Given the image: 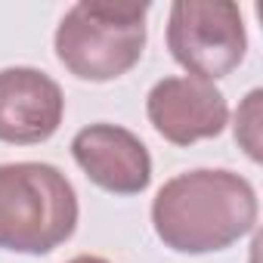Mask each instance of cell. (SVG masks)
I'll list each match as a JSON object with an SVG mask.
<instances>
[{"label":"cell","instance_id":"2","mask_svg":"<svg viewBox=\"0 0 263 263\" xmlns=\"http://www.w3.org/2000/svg\"><path fill=\"white\" fill-rule=\"evenodd\" d=\"M78 229V192L47 161L0 164V251L50 254Z\"/></svg>","mask_w":263,"mask_h":263},{"label":"cell","instance_id":"4","mask_svg":"<svg viewBox=\"0 0 263 263\" xmlns=\"http://www.w3.org/2000/svg\"><path fill=\"white\" fill-rule=\"evenodd\" d=\"M167 50L189 78L208 84L226 78L248 50L241 10L235 4L177 0L167 16Z\"/></svg>","mask_w":263,"mask_h":263},{"label":"cell","instance_id":"8","mask_svg":"<svg viewBox=\"0 0 263 263\" xmlns=\"http://www.w3.org/2000/svg\"><path fill=\"white\" fill-rule=\"evenodd\" d=\"M260 90H251L235 111V143L248 152L251 161H260V137H257V124H260Z\"/></svg>","mask_w":263,"mask_h":263},{"label":"cell","instance_id":"9","mask_svg":"<svg viewBox=\"0 0 263 263\" xmlns=\"http://www.w3.org/2000/svg\"><path fill=\"white\" fill-rule=\"evenodd\" d=\"M68 263H108L105 257H96V254H78V257H71Z\"/></svg>","mask_w":263,"mask_h":263},{"label":"cell","instance_id":"7","mask_svg":"<svg viewBox=\"0 0 263 263\" xmlns=\"http://www.w3.org/2000/svg\"><path fill=\"white\" fill-rule=\"evenodd\" d=\"M65 115L62 87L41 68H0V143L34 146L50 140Z\"/></svg>","mask_w":263,"mask_h":263},{"label":"cell","instance_id":"6","mask_svg":"<svg viewBox=\"0 0 263 263\" xmlns=\"http://www.w3.org/2000/svg\"><path fill=\"white\" fill-rule=\"evenodd\" d=\"M71 158L90 183L111 195H140L152 183V155L127 127L90 124L71 140Z\"/></svg>","mask_w":263,"mask_h":263},{"label":"cell","instance_id":"5","mask_svg":"<svg viewBox=\"0 0 263 263\" xmlns=\"http://www.w3.org/2000/svg\"><path fill=\"white\" fill-rule=\"evenodd\" d=\"M146 115L155 134L174 146L220 137L229 124L226 96L198 78H161L146 96Z\"/></svg>","mask_w":263,"mask_h":263},{"label":"cell","instance_id":"3","mask_svg":"<svg viewBox=\"0 0 263 263\" xmlns=\"http://www.w3.org/2000/svg\"><path fill=\"white\" fill-rule=\"evenodd\" d=\"M146 16L149 4H74L56 28V59L81 81H115L143 59Z\"/></svg>","mask_w":263,"mask_h":263},{"label":"cell","instance_id":"1","mask_svg":"<svg viewBox=\"0 0 263 263\" xmlns=\"http://www.w3.org/2000/svg\"><path fill=\"white\" fill-rule=\"evenodd\" d=\"M257 223L254 186L226 167H198L167 180L152 198V226L177 254L232 248Z\"/></svg>","mask_w":263,"mask_h":263}]
</instances>
